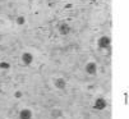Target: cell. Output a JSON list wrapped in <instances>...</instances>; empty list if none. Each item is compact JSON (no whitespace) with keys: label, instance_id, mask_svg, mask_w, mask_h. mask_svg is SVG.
Instances as JSON below:
<instances>
[{"label":"cell","instance_id":"1","mask_svg":"<svg viewBox=\"0 0 129 119\" xmlns=\"http://www.w3.org/2000/svg\"><path fill=\"white\" fill-rule=\"evenodd\" d=\"M97 45L100 49H109L111 46V38L109 36H101L97 41Z\"/></svg>","mask_w":129,"mask_h":119},{"label":"cell","instance_id":"2","mask_svg":"<svg viewBox=\"0 0 129 119\" xmlns=\"http://www.w3.org/2000/svg\"><path fill=\"white\" fill-rule=\"evenodd\" d=\"M84 70H86V73L87 74H96V72H97V65H96V63L95 62H88L87 64H86V67H84Z\"/></svg>","mask_w":129,"mask_h":119},{"label":"cell","instance_id":"3","mask_svg":"<svg viewBox=\"0 0 129 119\" xmlns=\"http://www.w3.org/2000/svg\"><path fill=\"white\" fill-rule=\"evenodd\" d=\"M58 30H59V33H60V35H63V36L69 35V33H70V31H72L70 26H69L68 23H65V22H61V23L59 25Z\"/></svg>","mask_w":129,"mask_h":119},{"label":"cell","instance_id":"4","mask_svg":"<svg viewBox=\"0 0 129 119\" xmlns=\"http://www.w3.org/2000/svg\"><path fill=\"white\" fill-rule=\"evenodd\" d=\"M21 59H22V63H23L24 65H29V64H32V62H33V55L27 51V53H23V54H22Z\"/></svg>","mask_w":129,"mask_h":119},{"label":"cell","instance_id":"5","mask_svg":"<svg viewBox=\"0 0 129 119\" xmlns=\"http://www.w3.org/2000/svg\"><path fill=\"white\" fill-rule=\"evenodd\" d=\"M106 100L105 99H102V97H99L97 100L95 101V104H93V109H96V110H104L105 108H106Z\"/></svg>","mask_w":129,"mask_h":119},{"label":"cell","instance_id":"6","mask_svg":"<svg viewBox=\"0 0 129 119\" xmlns=\"http://www.w3.org/2000/svg\"><path fill=\"white\" fill-rule=\"evenodd\" d=\"M33 114H32V110L29 109H22L21 113H19V119H32Z\"/></svg>","mask_w":129,"mask_h":119},{"label":"cell","instance_id":"7","mask_svg":"<svg viewBox=\"0 0 129 119\" xmlns=\"http://www.w3.org/2000/svg\"><path fill=\"white\" fill-rule=\"evenodd\" d=\"M54 85H55V87H56L58 90H64L67 87V82L64 81V78H56L54 81Z\"/></svg>","mask_w":129,"mask_h":119},{"label":"cell","instance_id":"8","mask_svg":"<svg viewBox=\"0 0 129 119\" xmlns=\"http://www.w3.org/2000/svg\"><path fill=\"white\" fill-rule=\"evenodd\" d=\"M15 22H17V25H19V26H23V25L26 23V18H24L23 15H19V17H17Z\"/></svg>","mask_w":129,"mask_h":119},{"label":"cell","instance_id":"9","mask_svg":"<svg viewBox=\"0 0 129 119\" xmlns=\"http://www.w3.org/2000/svg\"><path fill=\"white\" fill-rule=\"evenodd\" d=\"M10 68V64L7 63V62H2L0 63V69H9Z\"/></svg>","mask_w":129,"mask_h":119},{"label":"cell","instance_id":"10","mask_svg":"<svg viewBox=\"0 0 129 119\" xmlns=\"http://www.w3.org/2000/svg\"><path fill=\"white\" fill-rule=\"evenodd\" d=\"M51 115H52V116H56V115H61V111H60V110H54V111L51 113Z\"/></svg>","mask_w":129,"mask_h":119},{"label":"cell","instance_id":"11","mask_svg":"<svg viewBox=\"0 0 129 119\" xmlns=\"http://www.w3.org/2000/svg\"><path fill=\"white\" fill-rule=\"evenodd\" d=\"M14 96H15L17 99H19V97H22V92H21V91H17V92L14 93Z\"/></svg>","mask_w":129,"mask_h":119}]
</instances>
